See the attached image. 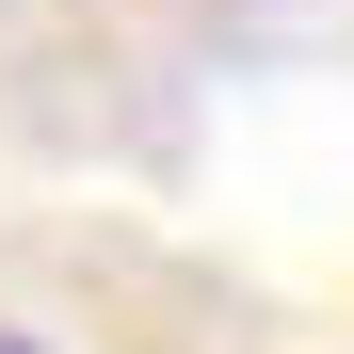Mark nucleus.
Returning a JSON list of instances; mask_svg holds the SVG:
<instances>
[{"label":"nucleus","instance_id":"obj_1","mask_svg":"<svg viewBox=\"0 0 354 354\" xmlns=\"http://www.w3.org/2000/svg\"><path fill=\"white\" fill-rule=\"evenodd\" d=\"M0 354H32V338H0Z\"/></svg>","mask_w":354,"mask_h":354}]
</instances>
